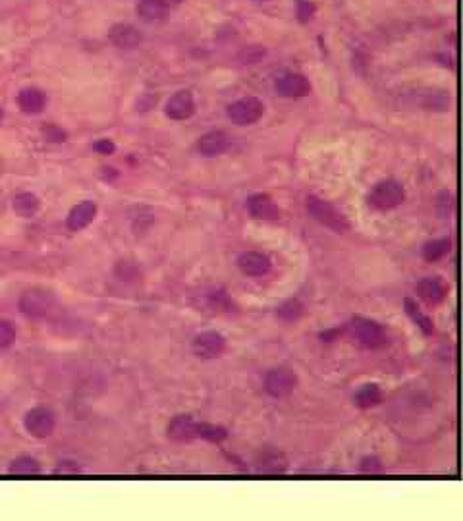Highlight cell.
I'll list each match as a JSON object with an SVG mask.
<instances>
[{
	"label": "cell",
	"instance_id": "cell-1",
	"mask_svg": "<svg viewBox=\"0 0 463 521\" xmlns=\"http://www.w3.org/2000/svg\"><path fill=\"white\" fill-rule=\"evenodd\" d=\"M168 436L172 441L184 442L193 441V438H205L211 442H220L228 436V431L220 425H211V423H199L190 415H178L170 421L168 425Z\"/></svg>",
	"mask_w": 463,
	"mask_h": 521
},
{
	"label": "cell",
	"instance_id": "cell-2",
	"mask_svg": "<svg viewBox=\"0 0 463 521\" xmlns=\"http://www.w3.org/2000/svg\"><path fill=\"white\" fill-rule=\"evenodd\" d=\"M305 207H307L309 215H311L317 222L325 224L327 228H330V230H334V232L338 234H343L350 230V222H348L342 213H340L334 205H330L328 201L320 199V197H315V195H309Z\"/></svg>",
	"mask_w": 463,
	"mask_h": 521
},
{
	"label": "cell",
	"instance_id": "cell-3",
	"mask_svg": "<svg viewBox=\"0 0 463 521\" xmlns=\"http://www.w3.org/2000/svg\"><path fill=\"white\" fill-rule=\"evenodd\" d=\"M406 199V192L399 182L396 180H384L373 187V192L369 193V203L378 210H390L401 205Z\"/></svg>",
	"mask_w": 463,
	"mask_h": 521
},
{
	"label": "cell",
	"instance_id": "cell-4",
	"mask_svg": "<svg viewBox=\"0 0 463 521\" xmlns=\"http://www.w3.org/2000/svg\"><path fill=\"white\" fill-rule=\"evenodd\" d=\"M55 305L52 292L45 288L25 290L20 297V311L29 319H43Z\"/></svg>",
	"mask_w": 463,
	"mask_h": 521
},
{
	"label": "cell",
	"instance_id": "cell-5",
	"mask_svg": "<svg viewBox=\"0 0 463 521\" xmlns=\"http://www.w3.org/2000/svg\"><path fill=\"white\" fill-rule=\"evenodd\" d=\"M264 113V104L257 97H243L228 106V118L236 126H251Z\"/></svg>",
	"mask_w": 463,
	"mask_h": 521
},
{
	"label": "cell",
	"instance_id": "cell-6",
	"mask_svg": "<svg viewBox=\"0 0 463 521\" xmlns=\"http://www.w3.org/2000/svg\"><path fill=\"white\" fill-rule=\"evenodd\" d=\"M24 423L27 433L31 434V436H35V438H47L55 431L56 419L55 413L50 409L39 406V408H33L27 411Z\"/></svg>",
	"mask_w": 463,
	"mask_h": 521
},
{
	"label": "cell",
	"instance_id": "cell-7",
	"mask_svg": "<svg viewBox=\"0 0 463 521\" xmlns=\"http://www.w3.org/2000/svg\"><path fill=\"white\" fill-rule=\"evenodd\" d=\"M297 377L287 369H274L264 377V390L272 398H286L296 390Z\"/></svg>",
	"mask_w": 463,
	"mask_h": 521
},
{
	"label": "cell",
	"instance_id": "cell-8",
	"mask_svg": "<svg viewBox=\"0 0 463 521\" xmlns=\"http://www.w3.org/2000/svg\"><path fill=\"white\" fill-rule=\"evenodd\" d=\"M224 348H226V340L218 332H201L192 342L193 353L201 359H215L218 355H222Z\"/></svg>",
	"mask_w": 463,
	"mask_h": 521
},
{
	"label": "cell",
	"instance_id": "cell-9",
	"mask_svg": "<svg viewBox=\"0 0 463 521\" xmlns=\"http://www.w3.org/2000/svg\"><path fill=\"white\" fill-rule=\"evenodd\" d=\"M276 93L282 97H290V99H297V97H305L309 91H311V83L309 80L301 76V73H294L287 72L282 73L276 83Z\"/></svg>",
	"mask_w": 463,
	"mask_h": 521
},
{
	"label": "cell",
	"instance_id": "cell-10",
	"mask_svg": "<svg viewBox=\"0 0 463 521\" xmlns=\"http://www.w3.org/2000/svg\"><path fill=\"white\" fill-rule=\"evenodd\" d=\"M164 113H166L168 118H172V120H187V118H192L193 113H195V101H193V95L190 91H178L176 95L170 97Z\"/></svg>",
	"mask_w": 463,
	"mask_h": 521
},
{
	"label": "cell",
	"instance_id": "cell-11",
	"mask_svg": "<svg viewBox=\"0 0 463 521\" xmlns=\"http://www.w3.org/2000/svg\"><path fill=\"white\" fill-rule=\"evenodd\" d=\"M352 330L363 344L380 345L384 342L383 327L371 319H365V317H355L352 321Z\"/></svg>",
	"mask_w": 463,
	"mask_h": 521
},
{
	"label": "cell",
	"instance_id": "cell-12",
	"mask_svg": "<svg viewBox=\"0 0 463 521\" xmlns=\"http://www.w3.org/2000/svg\"><path fill=\"white\" fill-rule=\"evenodd\" d=\"M248 210L251 213V217L259 218V220H278L280 218V208L264 193H257V195L249 197Z\"/></svg>",
	"mask_w": 463,
	"mask_h": 521
},
{
	"label": "cell",
	"instance_id": "cell-13",
	"mask_svg": "<svg viewBox=\"0 0 463 521\" xmlns=\"http://www.w3.org/2000/svg\"><path fill=\"white\" fill-rule=\"evenodd\" d=\"M238 266L241 269V273L248 276H264L271 271L272 263L269 257L259 251H245L238 259Z\"/></svg>",
	"mask_w": 463,
	"mask_h": 521
},
{
	"label": "cell",
	"instance_id": "cell-14",
	"mask_svg": "<svg viewBox=\"0 0 463 521\" xmlns=\"http://www.w3.org/2000/svg\"><path fill=\"white\" fill-rule=\"evenodd\" d=\"M108 39L118 48H136L143 43V35L134 25L116 24L108 31Z\"/></svg>",
	"mask_w": 463,
	"mask_h": 521
},
{
	"label": "cell",
	"instance_id": "cell-15",
	"mask_svg": "<svg viewBox=\"0 0 463 521\" xmlns=\"http://www.w3.org/2000/svg\"><path fill=\"white\" fill-rule=\"evenodd\" d=\"M97 215V205L93 201H81L80 205H76V207L70 210V215H68V220H66V224L70 230L73 232H78V230H83L85 226H89L93 222V218Z\"/></svg>",
	"mask_w": 463,
	"mask_h": 521
},
{
	"label": "cell",
	"instance_id": "cell-16",
	"mask_svg": "<svg viewBox=\"0 0 463 521\" xmlns=\"http://www.w3.org/2000/svg\"><path fill=\"white\" fill-rule=\"evenodd\" d=\"M228 147H230V139H228V136L224 131H208V134L201 137L199 143H197V149H199L203 157L222 155Z\"/></svg>",
	"mask_w": 463,
	"mask_h": 521
},
{
	"label": "cell",
	"instance_id": "cell-17",
	"mask_svg": "<svg viewBox=\"0 0 463 521\" xmlns=\"http://www.w3.org/2000/svg\"><path fill=\"white\" fill-rule=\"evenodd\" d=\"M417 292L423 297L427 304L439 305L444 297H446V288L439 278H423L417 284Z\"/></svg>",
	"mask_w": 463,
	"mask_h": 521
},
{
	"label": "cell",
	"instance_id": "cell-18",
	"mask_svg": "<svg viewBox=\"0 0 463 521\" xmlns=\"http://www.w3.org/2000/svg\"><path fill=\"white\" fill-rule=\"evenodd\" d=\"M17 104H20V108H22L24 113L37 114L45 108V95L41 93L39 89H24V91H20V95H17Z\"/></svg>",
	"mask_w": 463,
	"mask_h": 521
},
{
	"label": "cell",
	"instance_id": "cell-19",
	"mask_svg": "<svg viewBox=\"0 0 463 521\" xmlns=\"http://www.w3.org/2000/svg\"><path fill=\"white\" fill-rule=\"evenodd\" d=\"M166 10L168 8L160 0H139V4H137V14H139V17L143 22H149V24L164 20Z\"/></svg>",
	"mask_w": 463,
	"mask_h": 521
},
{
	"label": "cell",
	"instance_id": "cell-20",
	"mask_svg": "<svg viewBox=\"0 0 463 521\" xmlns=\"http://www.w3.org/2000/svg\"><path fill=\"white\" fill-rule=\"evenodd\" d=\"M14 210L17 217H33L39 210V197L33 193H20L14 197Z\"/></svg>",
	"mask_w": 463,
	"mask_h": 521
},
{
	"label": "cell",
	"instance_id": "cell-21",
	"mask_svg": "<svg viewBox=\"0 0 463 521\" xmlns=\"http://www.w3.org/2000/svg\"><path fill=\"white\" fill-rule=\"evenodd\" d=\"M353 400H355V404L363 409L375 408L376 404H380V400H383V392H380V388L376 385H365L361 386L359 390L355 392V398H353Z\"/></svg>",
	"mask_w": 463,
	"mask_h": 521
},
{
	"label": "cell",
	"instance_id": "cell-22",
	"mask_svg": "<svg viewBox=\"0 0 463 521\" xmlns=\"http://www.w3.org/2000/svg\"><path fill=\"white\" fill-rule=\"evenodd\" d=\"M448 251H450V240H432L427 241L423 248V257L427 261H439L442 257L446 255Z\"/></svg>",
	"mask_w": 463,
	"mask_h": 521
},
{
	"label": "cell",
	"instance_id": "cell-23",
	"mask_svg": "<svg viewBox=\"0 0 463 521\" xmlns=\"http://www.w3.org/2000/svg\"><path fill=\"white\" fill-rule=\"evenodd\" d=\"M41 471L37 459H33L29 456H22L12 462L10 465V473L14 475H37Z\"/></svg>",
	"mask_w": 463,
	"mask_h": 521
},
{
	"label": "cell",
	"instance_id": "cell-24",
	"mask_svg": "<svg viewBox=\"0 0 463 521\" xmlns=\"http://www.w3.org/2000/svg\"><path fill=\"white\" fill-rule=\"evenodd\" d=\"M406 309H408L409 317H411V319H413V321H415L417 324H419V327L423 329L425 334H431L432 330H434V327H432V321L429 319V317H427V315H425L423 311H421V309H419V307H417L415 301H411V299H406Z\"/></svg>",
	"mask_w": 463,
	"mask_h": 521
},
{
	"label": "cell",
	"instance_id": "cell-25",
	"mask_svg": "<svg viewBox=\"0 0 463 521\" xmlns=\"http://www.w3.org/2000/svg\"><path fill=\"white\" fill-rule=\"evenodd\" d=\"M301 313H304V305L299 304L297 299H290V301H286L284 305H280L276 315H278L282 321L292 322L296 321V319H299Z\"/></svg>",
	"mask_w": 463,
	"mask_h": 521
},
{
	"label": "cell",
	"instance_id": "cell-26",
	"mask_svg": "<svg viewBox=\"0 0 463 521\" xmlns=\"http://www.w3.org/2000/svg\"><path fill=\"white\" fill-rule=\"evenodd\" d=\"M16 340V329L12 327V322L0 321V348H6Z\"/></svg>",
	"mask_w": 463,
	"mask_h": 521
},
{
	"label": "cell",
	"instance_id": "cell-27",
	"mask_svg": "<svg viewBox=\"0 0 463 521\" xmlns=\"http://www.w3.org/2000/svg\"><path fill=\"white\" fill-rule=\"evenodd\" d=\"M43 136L47 141H52V143H62L66 141V131L62 128H58V126H47V128H43Z\"/></svg>",
	"mask_w": 463,
	"mask_h": 521
},
{
	"label": "cell",
	"instance_id": "cell-28",
	"mask_svg": "<svg viewBox=\"0 0 463 521\" xmlns=\"http://www.w3.org/2000/svg\"><path fill=\"white\" fill-rule=\"evenodd\" d=\"M315 4L309 2V0H299L297 2V16L301 22H309L313 16H315Z\"/></svg>",
	"mask_w": 463,
	"mask_h": 521
},
{
	"label": "cell",
	"instance_id": "cell-29",
	"mask_svg": "<svg viewBox=\"0 0 463 521\" xmlns=\"http://www.w3.org/2000/svg\"><path fill=\"white\" fill-rule=\"evenodd\" d=\"M80 473V465L73 462H62L55 469V475H78Z\"/></svg>",
	"mask_w": 463,
	"mask_h": 521
},
{
	"label": "cell",
	"instance_id": "cell-30",
	"mask_svg": "<svg viewBox=\"0 0 463 521\" xmlns=\"http://www.w3.org/2000/svg\"><path fill=\"white\" fill-rule=\"evenodd\" d=\"M380 469H383V465H380V462L376 457H365L361 462V471H365V473H376Z\"/></svg>",
	"mask_w": 463,
	"mask_h": 521
},
{
	"label": "cell",
	"instance_id": "cell-31",
	"mask_svg": "<svg viewBox=\"0 0 463 521\" xmlns=\"http://www.w3.org/2000/svg\"><path fill=\"white\" fill-rule=\"evenodd\" d=\"M93 149L97 152H101V155H112V152L116 151V145L112 143L111 139H99L95 145H93Z\"/></svg>",
	"mask_w": 463,
	"mask_h": 521
},
{
	"label": "cell",
	"instance_id": "cell-32",
	"mask_svg": "<svg viewBox=\"0 0 463 521\" xmlns=\"http://www.w3.org/2000/svg\"><path fill=\"white\" fill-rule=\"evenodd\" d=\"M166 8H172V6H178V4H182V0H160Z\"/></svg>",
	"mask_w": 463,
	"mask_h": 521
},
{
	"label": "cell",
	"instance_id": "cell-33",
	"mask_svg": "<svg viewBox=\"0 0 463 521\" xmlns=\"http://www.w3.org/2000/svg\"><path fill=\"white\" fill-rule=\"evenodd\" d=\"M2 116H4V110H2V106H0V120H2Z\"/></svg>",
	"mask_w": 463,
	"mask_h": 521
}]
</instances>
